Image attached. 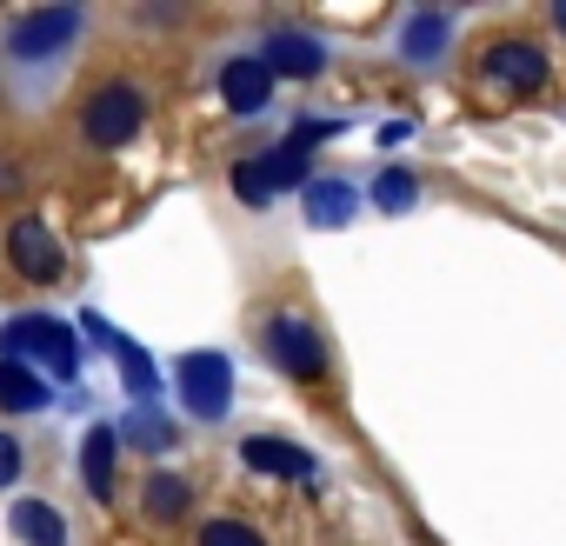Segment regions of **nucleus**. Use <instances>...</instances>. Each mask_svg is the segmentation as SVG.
Returning <instances> with one entry per match:
<instances>
[{"label": "nucleus", "instance_id": "obj_1", "mask_svg": "<svg viewBox=\"0 0 566 546\" xmlns=\"http://www.w3.org/2000/svg\"><path fill=\"white\" fill-rule=\"evenodd\" d=\"M0 354H8V367H14V360H34V367H48V374H61V380L81 367V347H74L67 321H48V314L8 321V327H0Z\"/></svg>", "mask_w": 566, "mask_h": 546}, {"label": "nucleus", "instance_id": "obj_2", "mask_svg": "<svg viewBox=\"0 0 566 546\" xmlns=\"http://www.w3.org/2000/svg\"><path fill=\"white\" fill-rule=\"evenodd\" d=\"M480 87L500 101H533L546 87V54L533 41H493L480 54Z\"/></svg>", "mask_w": 566, "mask_h": 546}, {"label": "nucleus", "instance_id": "obj_3", "mask_svg": "<svg viewBox=\"0 0 566 546\" xmlns=\"http://www.w3.org/2000/svg\"><path fill=\"white\" fill-rule=\"evenodd\" d=\"M140 120H147V101H140V87H127V81L101 87V94L81 107V134H87L94 147H127V140L140 134Z\"/></svg>", "mask_w": 566, "mask_h": 546}, {"label": "nucleus", "instance_id": "obj_4", "mask_svg": "<svg viewBox=\"0 0 566 546\" xmlns=\"http://www.w3.org/2000/svg\"><path fill=\"white\" fill-rule=\"evenodd\" d=\"M81 28H87L81 8H41V14H21L8 28V48H14V61H54L81 41Z\"/></svg>", "mask_w": 566, "mask_h": 546}, {"label": "nucleus", "instance_id": "obj_5", "mask_svg": "<svg viewBox=\"0 0 566 546\" xmlns=\"http://www.w3.org/2000/svg\"><path fill=\"white\" fill-rule=\"evenodd\" d=\"M266 354H273L280 374H294V380H307V387L327 374L321 334H314V321H301V314H273V321H266Z\"/></svg>", "mask_w": 566, "mask_h": 546}, {"label": "nucleus", "instance_id": "obj_6", "mask_svg": "<svg viewBox=\"0 0 566 546\" xmlns=\"http://www.w3.org/2000/svg\"><path fill=\"white\" fill-rule=\"evenodd\" d=\"M174 374H180V400H187L193 420H220V413H227V400H233V367H227V354H187Z\"/></svg>", "mask_w": 566, "mask_h": 546}, {"label": "nucleus", "instance_id": "obj_7", "mask_svg": "<svg viewBox=\"0 0 566 546\" xmlns=\"http://www.w3.org/2000/svg\"><path fill=\"white\" fill-rule=\"evenodd\" d=\"M8 260H14V273L21 281H34V287H54L61 281V246H54V233L34 220V213H21L14 227H8Z\"/></svg>", "mask_w": 566, "mask_h": 546}, {"label": "nucleus", "instance_id": "obj_8", "mask_svg": "<svg viewBox=\"0 0 566 546\" xmlns=\"http://www.w3.org/2000/svg\"><path fill=\"white\" fill-rule=\"evenodd\" d=\"M253 61H260L273 81H280V74L307 81V74H321V67H327V48H321L314 34H266V48H260Z\"/></svg>", "mask_w": 566, "mask_h": 546}, {"label": "nucleus", "instance_id": "obj_9", "mask_svg": "<svg viewBox=\"0 0 566 546\" xmlns=\"http://www.w3.org/2000/svg\"><path fill=\"white\" fill-rule=\"evenodd\" d=\"M220 94H227V107H233V114H260V107L273 101V74H266L253 54H240V61H227V67H220Z\"/></svg>", "mask_w": 566, "mask_h": 546}, {"label": "nucleus", "instance_id": "obj_10", "mask_svg": "<svg viewBox=\"0 0 566 546\" xmlns=\"http://www.w3.org/2000/svg\"><path fill=\"white\" fill-rule=\"evenodd\" d=\"M240 460H247L253 473H280V480H314V453H301V447H287V440H266V433H253V440L240 447Z\"/></svg>", "mask_w": 566, "mask_h": 546}, {"label": "nucleus", "instance_id": "obj_11", "mask_svg": "<svg viewBox=\"0 0 566 546\" xmlns=\"http://www.w3.org/2000/svg\"><path fill=\"white\" fill-rule=\"evenodd\" d=\"M114 427H94L87 440H81V480H87V493L94 500H114Z\"/></svg>", "mask_w": 566, "mask_h": 546}, {"label": "nucleus", "instance_id": "obj_12", "mask_svg": "<svg viewBox=\"0 0 566 546\" xmlns=\"http://www.w3.org/2000/svg\"><path fill=\"white\" fill-rule=\"evenodd\" d=\"M307 220L314 227H347L354 220V187L347 180H314L307 187Z\"/></svg>", "mask_w": 566, "mask_h": 546}, {"label": "nucleus", "instance_id": "obj_13", "mask_svg": "<svg viewBox=\"0 0 566 546\" xmlns=\"http://www.w3.org/2000/svg\"><path fill=\"white\" fill-rule=\"evenodd\" d=\"M14 533H21L28 546H67V526H61V513H54L48 500H21V506H14Z\"/></svg>", "mask_w": 566, "mask_h": 546}, {"label": "nucleus", "instance_id": "obj_14", "mask_svg": "<svg viewBox=\"0 0 566 546\" xmlns=\"http://www.w3.org/2000/svg\"><path fill=\"white\" fill-rule=\"evenodd\" d=\"M0 407H8V413H41V407H48V387H41L28 367H8V360H0Z\"/></svg>", "mask_w": 566, "mask_h": 546}, {"label": "nucleus", "instance_id": "obj_15", "mask_svg": "<svg viewBox=\"0 0 566 546\" xmlns=\"http://www.w3.org/2000/svg\"><path fill=\"white\" fill-rule=\"evenodd\" d=\"M440 48H447V14H413L407 34H400V54L407 61H433Z\"/></svg>", "mask_w": 566, "mask_h": 546}, {"label": "nucleus", "instance_id": "obj_16", "mask_svg": "<svg viewBox=\"0 0 566 546\" xmlns=\"http://www.w3.org/2000/svg\"><path fill=\"white\" fill-rule=\"evenodd\" d=\"M180 513H187V480H180V473H154V480H147V519L167 526V519H180Z\"/></svg>", "mask_w": 566, "mask_h": 546}, {"label": "nucleus", "instance_id": "obj_17", "mask_svg": "<svg viewBox=\"0 0 566 546\" xmlns=\"http://www.w3.org/2000/svg\"><path fill=\"white\" fill-rule=\"evenodd\" d=\"M233 193L247 200V207H266L280 187H273V167H266V154H253V160H240L233 167Z\"/></svg>", "mask_w": 566, "mask_h": 546}, {"label": "nucleus", "instance_id": "obj_18", "mask_svg": "<svg viewBox=\"0 0 566 546\" xmlns=\"http://www.w3.org/2000/svg\"><path fill=\"white\" fill-rule=\"evenodd\" d=\"M420 200V180L407 174V167H387L380 180H374V207H387V213H407Z\"/></svg>", "mask_w": 566, "mask_h": 546}, {"label": "nucleus", "instance_id": "obj_19", "mask_svg": "<svg viewBox=\"0 0 566 546\" xmlns=\"http://www.w3.org/2000/svg\"><path fill=\"white\" fill-rule=\"evenodd\" d=\"M200 546H266L247 519H207L200 526Z\"/></svg>", "mask_w": 566, "mask_h": 546}, {"label": "nucleus", "instance_id": "obj_20", "mask_svg": "<svg viewBox=\"0 0 566 546\" xmlns=\"http://www.w3.org/2000/svg\"><path fill=\"white\" fill-rule=\"evenodd\" d=\"M14 480H21V440L0 433V486H14Z\"/></svg>", "mask_w": 566, "mask_h": 546}, {"label": "nucleus", "instance_id": "obj_21", "mask_svg": "<svg viewBox=\"0 0 566 546\" xmlns=\"http://www.w3.org/2000/svg\"><path fill=\"white\" fill-rule=\"evenodd\" d=\"M553 21H559V28H566V0H559V8H553Z\"/></svg>", "mask_w": 566, "mask_h": 546}]
</instances>
